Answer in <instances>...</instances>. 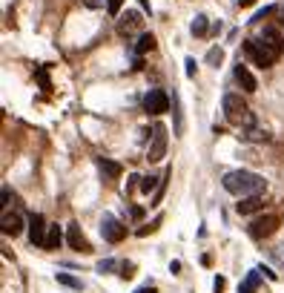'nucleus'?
I'll list each match as a JSON object with an SVG mask.
<instances>
[{"label": "nucleus", "instance_id": "ea45409f", "mask_svg": "<svg viewBox=\"0 0 284 293\" xmlns=\"http://www.w3.org/2000/svg\"><path fill=\"white\" fill-rule=\"evenodd\" d=\"M279 259H282V261H284V250H279Z\"/></svg>", "mask_w": 284, "mask_h": 293}, {"label": "nucleus", "instance_id": "2f4dec72", "mask_svg": "<svg viewBox=\"0 0 284 293\" xmlns=\"http://www.w3.org/2000/svg\"><path fill=\"white\" fill-rule=\"evenodd\" d=\"M132 219H144V207H132Z\"/></svg>", "mask_w": 284, "mask_h": 293}, {"label": "nucleus", "instance_id": "72a5a7b5", "mask_svg": "<svg viewBox=\"0 0 284 293\" xmlns=\"http://www.w3.org/2000/svg\"><path fill=\"white\" fill-rule=\"evenodd\" d=\"M135 293H155V285H144V288H138Z\"/></svg>", "mask_w": 284, "mask_h": 293}, {"label": "nucleus", "instance_id": "dca6fc26", "mask_svg": "<svg viewBox=\"0 0 284 293\" xmlns=\"http://www.w3.org/2000/svg\"><path fill=\"white\" fill-rule=\"evenodd\" d=\"M63 241V233L58 224H49V233H46V244H43V250H58Z\"/></svg>", "mask_w": 284, "mask_h": 293}, {"label": "nucleus", "instance_id": "58836bf2", "mask_svg": "<svg viewBox=\"0 0 284 293\" xmlns=\"http://www.w3.org/2000/svg\"><path fill=\"white\" fill-rule=\"evenodd\" d=\"M252 3H255V0H238V6H241V9H244V6H252Z\"/></svg>", "mask_w": 284, "mask_h": 293}, {"label": "nucleus", "instance_id": "4c0bfd02", "mask_svg": "<svg viewBox=\"0 0 284 293\" xmlns=\"http://www.w3.org/2000/svg\"><path fill=\"white\" fill-rule=\"evenodd\" d=\"M84 3H86L89 9H95V6H100V0H84Z\"/></svg>", "mask_w": 284, "mask_h": 293}, {"label": "nucleus", "instance_id": "5701e85b", "mask_svg": "<svg viewBox=\"0 0 284 293\" xmlns=\"http://www.w3.org/2000/svg\"><path fill=\"white\" fill-rule=\"evenodd\" d=\"M118 267H121V270H118L121 279H132V276H135V264H132V261H121Z\"/></svg>", "mask_w": 284, "mask_h": 293}, {"label": "nucleus", "instance_id": "4be33fe9", "mask_svg": "<svg viewBox=\"0 0 284 293\" xmlns=\"http://www.w3.org/2000/svg\"><path fill=\"white\" fill-rule=\"evenodd\" d=\"M37 81H40V89H52V84H49V64L46 66H37Z\"/></svg>", "mask_w": 284, "mask_h": 293}, {"label": "nucleus", "instance_id": "f257e3e1", "mask_svg": "<svg viewBox=\"0 0 284 293\" xmlns=\"http://www.w3.org/2000/svg\"><path fill=\"white\" fill-rule=\"evenodd\" d=\"M224 190L238 198H247V195H261L267 190V181L258 175V172H250V170H233L221 178Z\"/></svg>", "mask_w": 284, "mask_h": 293}, {"label": "nucleus", "instance_id": "6e6552de", "mask_svg": "<svg viewBox=\"0 0 284 293\" xmlns=\"http://www.w3.org/2000/svg\"><path fill=\"white\" fill-rule=\"evenodd\" d=\"M46 233H49V224H46L43 213H29V241L34 247L46 244Z\"/></svg>", "mask_w": 284, "mask_h": 293}, {"label": "nucleus", "instance_id": "c9c22d12", "mask_svg": "<svg viewBox=\"0 0 284 293\" xmlns=\"http://www.w3.org/2000/svg\"><path fill=\"white\" fill-rule=\"evenodd\" d=\"M169 270H172V273L178 276V273H181V261H172V264H169Z\"/></svg>", "mask_w": 284, "mask_h": 293}, {"label": "nucleus", "instance_id": "7c9ffc66", "mask_svg": "<svg viewBox=\"0 0 284 293\" xmlns=\"http://www.w3.org/2000/svg\"><path fill=\"white\" fill-rule=\"evenodd\" d=\"M238 293H255V288H252L250 282H244V285H241V288H238Z\"/></svg>", "mask_w": 284, "mask_h": 293}, {"label": "nucleus", "instance_id": "6ab92c4d", "mask_svg": "<svg viewBox=\"0 0 284 293\" xmlns=\"http://www.w3.org/2000/svg\"><path fill=\"white\" fill-rule=\"evenodd\" d=\"M58 285L72 288V291H84V282H81V279H75V276H69V273H58Z\"/></svg>", "mask_w": 284, "mask_h": 293}, {"label": "nucleus", "instance_id": "ddd939ff", "mask_svg": "<svg viewBox=\"0 0 284 293\" xmlns=\"http://www.w3.org/2000/svg\"><path fill=\"white\" fill-rule=\"evenodd\" d=\"M98 170H100V175L106 178V181H115V178H121V172H124V167L118 161H112V158H98Z\"/></svg>", "mask_w": 284, "mask_h": 293}, {"label": "nucleus", "instance_id": "4468645a", "mask_svg": "<svg viewBox=\"0 0 284 293\" xmlns=\"http://www.w3.org/2000/svg\"><path fill=\"white\" fill-rule=\"evenodd\" d=\"M235 210H238L241 216H250L255 210H264V195H247V198H241V201L235 204Z\"/></svg>", "mask_w": 284, "mask_h": 293}, {"label": "nucleus", "instance_id": "39448f33", "mask_svg": "<svg viewBox=\"0 0 284 293\" xmlns=\"http://www.w3.org/2000/svg\"><path fill=\"white\" fill-rule=\"evenodd\" d=\"M244 55H247V58H250V64H255L258 69H270V66L276 64V58H273V55H270V52H267V49H264L255 37L244 43Z\"/></svg>", "mask_w": 284, "mask_h": 293}, {"label": "nucleus", "instance_id": "c85d7f7f", "mask_svg": "<svg viewBox=\"0 0 284 293\" xmlns=\"http://www.w3.org/2000/svg\"><path fill=\"white\" fill-rule=\"evenodd\" d=\"M184 69H187V78H195V72H198V64H195V58H187V61H184Z\"/></svg>", "mask_w": 284, "mask_h": 293}, {"label": "nucleus", "instance_id": "e433bc0d", "mask_svg": "<svg viewBox=\"0 0 284 293\" xmlns=\"http://www.w3.org/2000/svg\"><path fill=\"white\" fill-rule=\"evenodd\" d=\"M138 3H141V9H144V12H147V15H150V12H152V6H150V0H138Z\"/></svg>", "mask_w": 284, "mask_h": 293}, {"label": "nucleus", "instance_id": "423d86ee", "mask_svg": "<svg viewBox=\"0 0 284 293\" xmlns=\"http://www.w3.org/2000/svg\"><path fill=\"white\" fill-rule=\"evenodd\" d=\"M255 40H258V43H261V46H264L273 58H279V55L284 52V37H282V32H279L276 26H264L261 34H258Z\"/></svg>", "mask_w": 284, "mask_h": 293}, {"label": "nucleus", "instance_id": "412c9836", "mask_svg": "<svg viewBox=\"0 0 284 293\" xmlns=\"http://www.w3.org/2000/svg\"><path fill=\"white\" fill-rule=\"evenodd\" d=\"M189 29H192V34H195V37L207 34V17H204V15H195V20H192V26H189Z\"/></svg>", "mask_w": 284, "mask_h": 293}, {"label": "nucleus", "instance_id": "f03ea898", "mask_svg": "<svg viewBox=\"0 0 284 293\" xmlns=\"http://www.w3.org/2000/svg\"><path fill=\"white\" fill-rule=\"evenodd\" d=\"M221 106H224V115H227V121H230V124L244 127V130L255 127V118H252L250 106H247V101H244L241 95L227 92V95H224V101H221Z\"/></svg>", "mask_w": 284, "mask_h": 293}, {"label": "nucleus", "instance_id": "2eb2a0df", "mask_svg": "<svg viewBox=\"0 0 284 293\" xmlns=\"http://www.w3.org/2000/svg\"><path fill=\"white\" fill-rule=\"evenodd\" d=\"M141 20H144V17H141V12H132V9H129V12H126V15H124V20L118 23V32H121V34H126V32H129V29H135V26H141Z\"/></svg>", "mask_w": 284, "mask_h": 293}, {"label": "nucleus", "instance_id": "b1692460", "mask_svg": "<svg viewBox=\"0 0 284 293\" xmlns=\"http://www.w3.org/2000/svg\"><path fill=\"white\" fill-rule=\"evenodd\" d=\"M121 6H124V0H106V12H109V17H118V15H121Z\"/></svg>", "mask_w": 284, "mask_h": 293}, {"label": "nucleus", "instance_id": "f704fd0d", "mask_svg": "<svg viewBox=\"0 0 284 293\" xmlns=\"http://www.w3.org/2000/svg\"><path fill=\"white\" fill-rule=\"evenodd\" d=\"M9 198H12V190H9V187H3V207L9 204Z\"/></svg>", "mask_w": 284, "mask_h": 293}, {"label": "nucleus", "instance_id": "bb28decb", "mask_svg": "<svg viewBox=\"0 0 284 293\" xmlns=\"http://www.w3.org/2000/svg\"><path fill=\"white\" fill-rule=\"evenodd\" d=\"M112 267H118V261L115 259H100L98 261V273H109Z\"/></svg>", "mask_w": 284, "mask_h": 293}, {"label": "nucleus", "instance_id": "393cba45", "mask_svg": "<svg viewBox=\"0 0 284 293\" xmlns=\"http://www.w3.org/2000/svg\"><path fill=\"white\" fill-rule=\"evenodd\" d=\"M207 61H210V64H213V66H218L221 61H224V52H221L218 46H213V49L207 52Z\"/></svg>", "mask_w": 284, "mask_h": 293}, {"label": "nucleus", "instance_id": "f8f14e48", "mask_svg": "<svg viewBox=\"0 0 284 293\" xmlns=\"http://www.w3.org/2000/svg\"><path fill=\"white\" fill-rule=\"evenodd\" d=\"M235 81L241 84V89H244V92H255V89H258L255 75H252L250 69H247V64H241V61H238V66H235Z\"/></svg>", "mask_w": 284, "mask_h": 293}, {"label": "nucleus", "instance_id": "c756f323", "mask_svg": "<svg viewBox=\"0 0 284 293\" xmlns=\"http://www.w3.org/2000/svg\"><path fill=\"white\" fill-rule=\"evenodd\" d=\"M224 288H227V279H224V276H216V282H213V291H216V293H224Z\"/></svg>", "mask_w": 284, "mask_h": 293}, {"label": "nucleus", "instance_id": "aec40b11", "mask_svg": "<svg viewBox=\"0 0 284 293\" xmlns=\"http://www.w3.org/2000/svg\"><path fill=\"white\" fill-rule=\"evenodd\" d=\"M172 178V167H167L164 170V175H161V187H158V193L152 195V204H161V198H164V193H167V181Z\"/></svg>", "mask_w": 284, "mask_h": 293}, {"label": "nucleus", "instance_id": "0eeeda50", "mask_svg": "<svg viewBox=\"0 0 284 293\" xmlns=\"http://www.w3.org/2000/svg\"><path fill=\"white\" fill-rule=\"evenodd\" d=\"M100 236H103L106 241L118 244V241H124L126 239V227L112 216V213H103V219H100Z\"/></svg>", "mask_w": 284, "mask_h": 293}, {"label": "nucleus", "instance_id": "a211bd4d", "mask_svg": "<svg viewBox=\"0 0 284 293\" xmlns=\"http://www.w3.org/2000/svg\"><path fill=\"white\" fill-rule=\"evenodd\" d=\"M158 187H161V175H144L141 178V193L144 195L158 193Z\"/></svg>", "mask_w": 284, "mask_h": 293}, {"label": "nucleus", "instance_id": "20e7f679", "mask_svg": "<svg viewBox=\"0 0 284 293\" xmlns=\"http://www.w3.org/2000/svg\"><path fill=\"white\" fill-rule=\"evenodd\" d=\"M167 155V127L164 124H155L152 127V141H150V150H147V161L155 164Z\"/></svg>", "mask_w": 284, "mask_h": 293}, {"label": "nucleus", "instance_id": "cd10ccee", "mask_svg": "<svg viewBox=\"0 0 284 293\" xmlns=\"http://www.w3.org/2000/svg\"><path fill=\"white\" fill-rule=\"evenodd\" d=\"M161 222H164V216H155L150 227H141V230H138V236H147V233H152V230H158V224H161Z\"/></svg>", "mask_w": 284, "mask_h": 293}, {"label": "nucleus", "instance_id": "473e14b6", "mask_svg": "<svg viewBox=\"0 0 284 293\" xmlns=\"http://www.w3.org/2000/svg\"><path fill=\"white\" fill-rule=\"evenodd\" d=\"M258 273H264V276H267V279H276V273H273V270H270V267H258Z\"/></svg>", "mask_w": 284, "mask_h": 293}, {"label": "nucleus", "instance_id": "f3484780", "mask_svg": "<svg viewBox=\"0 0 284 293\" xmlns=\"http://www.w3.org/2000/svg\"><path fill=\"white\" fill-rule=\"evenodd\" d=\"M152 49H155V34L144 32L138 37V43H135V55L141 58V55H147V52H152Z\"/></svg>", "mask_w": 284, "mask_h": 293}, {"label": "nucleus", "instance_id": "9b49d317", "mask_svg": "<svg viewBox=\"0 0 284 293\" xmlns=\"http://www.w3.org/2000/svg\"><path fill=\"white\" fill-rule=\"evenodd\" d=\"M0 230H3V236H20V230H23V219L17 216V213H9V210H3V219H0Z\"/></svg>", "mask_w": 284, "mask_h": 293}, {"label": "nucleus", "instance_id": "7ed1b4c3", "mask_svg": "<svg viewBox=\"0 0 284 293\" xmlns=\"http://www.w3.org/2000/svg\"><path fill=\"white\" fill-rule=\"evenodd\" d=\"M279 222H282V216L279 213H267V216H258L255 222L250 224V236L252 239H267V236H273L276 230H279Z\"/></svg>", "mask_w": 284, "mask_h": 293}, {"label": "nucleus", "instance_id": "9d476101", "mask_svg": "<svg viewBox=\"0 0 284 293\" xmlns=\"http://www.w3.org/2000/svg\"><path fill=\"white\" fill-rule=\"evenodd\" d=\"M66 244L78 253H92V244L86 241V236L81 233V224H69L66 227Z\"/></svg>", "mask_w": 284, "mask_h": 293}, {"label": "nucleus", "instance_id": "1a4fd4ad", "mask_svg": "<svg viewBox=\"0 0 284 293\" xmlns=\"http://www.w3.org/2000/svg\"><path fill=\"white\" fill-rule=\"evenodd\" d=\"M169 109V98L164 89H150L147 95H144V112H150V115H161V112H167Z\"/></svg>", "mask_w": 284, "mask_h": 293}, {"label": "nucleus", "instance_id": "a878e982", "mask_svg": "<svg viewBox=\"0 0 284 293\" xmlns=\"http://www.w3.org/2000/svg\"><path fill=\"white\" fill-rule=\"evenodd\" d=\"M244 135H247V138H252V141H267V138H270L267 132H261L258 127H250V130L244 132Z\"/></svg>", "mask_w": 284, "mask_h": 293}]
</instances>
